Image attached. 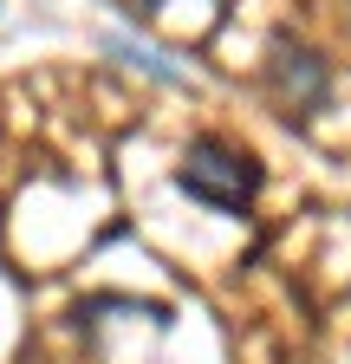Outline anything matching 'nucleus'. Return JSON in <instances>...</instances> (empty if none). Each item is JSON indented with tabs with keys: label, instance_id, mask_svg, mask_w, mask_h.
I'll list each match as a JSON object with an SVG mask.
<instances>
[{
	"label": "nucleus",
	"instance_id": "f257e3e1",
	"mask_svg": "<svg viewBox=\"0 0 351 364\" xmlns=\"http://www.w3.org/2000/svg\"><path fill=\"white\" fill-rule=\"evenodd\" d=\"M176 189L202 208H215V215H241L260 189V163L247 150L222 144V136H195L183 150V163H176Z\"/></svg>",
	"mask_w": 351,
	"mask_h": 364
},
{
	"label": "nucleus",
	"instance_id": "f03ea898",
	"mask_svg": "<svg viewBox=\"0 0 351 364\" xmlns=\"http://www.w3.org/2000/svg\"><path fill=\"white\" fill-rule=\"evenodd\" d=\"M274 85H280V98L306 117V111H319L325 105V59H313L306 46H286L274 39ZM286 111V117H293Z\"/></svg>",
	"mask_w": 351,
	"mask_h": 364
},
{
	"label": "nucleus",
	"instance_id": "7ed1b4c3",
	"mask_svg": "<svg viewBox=\"0 0 351 364\" xmlns=\"http://www.w3.org/2000/svg\"><path fill=\"white\" fill-rule=\"evenodd\" d=\"M104 53L124 59V65H137V72H150V78H163V85H183V65H176L169 53H156V46H144V39H130V33H104Z\"/></svg>",
	"mask_w": 351,
	"mask_h": 364
},
{
	"label": "nucleus",
	"instance_id": "20e7f679",
	"mask_svg": "<svg viewBox=\"0 0 351 364\" xmlns=\"http://www.w3.org/2000/svg\"><path fill=\"white\" fill-rule=\"evenodd\" d=\"M163 7V0H137V7H130V14H156Z\"/></svg>",
	"mask_w": 351,
	"mask_h": 364
}]
</instances>
